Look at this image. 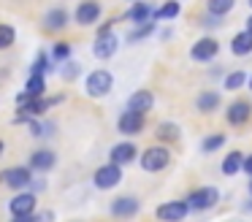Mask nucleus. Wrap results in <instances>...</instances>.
<instances>
[{
  "instance_id": "c9c22d12",
  "label": "nucleus",
  "mask_w": 252,
  "mask_h": 222,
  "mask_svg": "<svg viewBox=\"0 0 252 222\" xmlns=\"http://www.w3.org/2000/svg\"><path fill=\"white\" fill-rule=\"evenodd\" d=\"M0 155H3V141H0Z\"/></svg>"
},
{
  "instance_id": "9d476101",
  "label": "nucleus",
  "mask_w": 252,
  "mask_h": 222,
  "mask_svg": "<svg viewBox=\"0 0 252 222\" xmlns=\"http://www.w3.org/2000/svg\"><path fill=\"white\" fill-rule=\"evenodd\" d=\"M109 157H111V162H114V165L122 168V165H127V162H133L138 157V146L130 144V141H120V144L111 146Z\"/></svg>"
},
{
  "instance_id": "7ed1b4c3",
  "label": "nucleus",
  "mask_w": 252,
  "mask_h": 222,
  "mask_svg": "<svg viewBox=\"0 0 252 222\" xmlns=\"http://www.w3.org/2000/svg\"><path fill=\"white\" fill-rule=\"evenodd\" d=\"M30 182H33V171H30L28 165H14V168L0 171V184H6V187L17 190V192L28 190Z\"/></svg>"
},
{
  "instance_id": "6e6552de",
  "label": "nucleus",
  "mask_w": 252,
  "mask_h": 222,
  "mask_svg": "<svg viewBox=\"0 0 252 222\" xmlns=\"http://www.w3.org/2000/svg\"><path fill=\"white\" fill-rule=\"evenodd\" d=\"M35 203H38V198H35L30 190H22V192H17L11 200H8V211H11V217L35 214Z\"/></svg>"
},
{
  "instance_id": "f704fd0d",
  "label": "nucleus",
  "mask_w": 252,
  "mask_h": 222,
  "mask_svg": "<svg viewBox=\"0 0 252 222\" xmlns=\"http://www.w3.org/2000/svg\"><path fill=\"white\" fill-rule=\"evenodd\" d=\"M247 84H250V87H252V76H250V79H247Z\"/></svg>"
},
{
  "instance_id": "c85d7f7f",
  "label": "nucleus",
  "mask_w": 252,
  "mask_h": 222,
  "mask_svg": "<svg viewBox=\"0 0 252 222\" xmlns=\"http://www.w3.org/2000/svg\"><path fill=\"white\" fill-rule=\"evenodd\" d=\"M71 43H65V41H60V43H55V46H52V57L55 60H68L71 57Z\"/></svg>"
},
{
  "instance_id": "412c9836",
  "label": "nucleus",
  "mask_w": 252,
  "mask_h": 222,
  "mask_svg": "<svg viewBox=\"0 0 252 222\" xmlns=\"http://www.w3.org/2000/svg\"><path fill=\"white\" fill-rule=\"evenodd\" d=\"M155 135L158 138H163V141H179L182 138V130H179V125H171V122H160L158 127H155Z\"/></svg>"
},
{
  "instance_id": "f257e3e1",
  "label": "nucleus",
  "mask_w": 252,
  "mask_h": 222,
  "mask_svg": "<svg viewBox=\"0 0 252 222\" xmlns=\"http://www.w3.org/2000/svg\"><path fill=\"white\" fill-rule=\"evenodd\" d=\"M138 162H141V168L147 173H158V171H163V168H168L171 149H168V146L155 144V146H149V149L138 152Z\"/></svg>"
},
{
  "instance_id": "4be33fe9",
  "label": "nucleus",
  "mask_w": 252,
  "mask_h": 222,
  "mask_svg": "<svg viewBox=\"0 0 252 222\" xmlns=\"http://www.w3.org/2000/svg\"><path fill=\"white\" fill-rule=\"evenodd\" d=\"M247 79H250V76L244 73V70H230L228 76H225V81H222V87L228 92H233V90H241V87L247 84Z\"/></svg>"
},
{
  "instance_id": "f8f14e48",
  "label": "nucleus",
  "mask_w": 252,
  "mask_h": 222,
  "mask_svg": "<svg viewBox=\"0 0 252 222\" xmlns=\"http://www.w3.org/2000/svg\"><path fill=\"white\" fill-rule=\"evenodd\" d=\"M144 125H147V117H144V114H133V111H125L120 119H117V127H120L122 135H136V133H141Z\"/></svg>"
},
{
  "instance_id": "a878e982",
  "label": "nucleus",
  "mask_w": 252,
  "mask_h": 222,
  "mask_svg": "<svg viewBox=\"0 0 252 222\" xmlns=\"http://www.w3.org/2000/svg\"><path fill=\"white\" fill-rule=\"evenodd\" d=\"M233 3L236 0H209L206 8H209V14H214V16H225L230 8H233Z\"/></svg>"
},
{
  "instance_id": "4c0bfd02",
  "label": "nucleus",
  "mask_w": 252,
  "mask_h": 222,
  "mask_svg": "<svg viewBox=\"0 0 252 222\" xmlns=\"http://www.w3.org/2000/svg\"><path fill=\"white\" fill-rule=\"evenodd\" d=\"M250 5H252V0H250Z\"/></svg>"
},
{
  "instance_id": "423d86ee",
  "label": "nucleus",
  "mask_w": 252,
  "mask_h": 222,
  "mask_svg": "<svg viewBox=\"0 0 252 222\" xmlns=\"http://www.w3.org/2000/svg\"><path fill=\"white\" fill-rule=\"evenodd\" d=\"M84 84H87V92L93 97H103V95H109L111 92V87H114V76L109 73V70H93V73L87 76V81H84Z\"/></svg>"
},
{
  "instance_id": "7c9ffc66",
  "label": "nucleus",
  "mask_w": 252,
  "mask_h": 222,
  "mask_svg": "<svg viewBox=\"0 0 252 222\" xmlns=\"http://www.w3.org/2000/svg\"><path fill=\"white\" fill-rule=\"evenodd\" d=\"M76 76H79V65L76 63H71V65H65V68H63V79L71 81V79H76Z\"/></svg>"
},
{
  "instance_id": "473e14b6",
  "label": "nucleus",
  "mask_w": 252,
  "mask_h": 222,
  "mask_svg": "<svg viewBox=\"0 0 252 222\" xmlns=\"http://www.w3.org/2000/svg\"><path fill=\"white\" fill-rule=\"evenodd\" d=\"M11 222H35V214H25V217H14Z\"/></svg>"
},
{
  "instance_id": "bb28decb",
  "label": "nucleus",
  "mask_w": 252,
  "mask_h": 222,
  "mask_svg": "<svg viewBox=\"0 0 252 222\" xmlns=\"http://www.w3.org/2000/svg\"><path fill=\"white\" fill-rule=\"evenodd\" d=\"M152 16L155 19H174V16H179V3H176V0H168L163 8L152 11Z\"/></svg>"
},
{
  "instance_id": "2eb2a0df",
  "label": "nucleus",
  "mask_w": 252,
  "mask_h": 222,
  "mask_svg": "<svg viewBox=\"0 0 252 222\" xmlns=\"http://www.w3.org/2000/svg\"><path fill=\"white\" fill-rule=\"evenodd\" d=\"M55 162H57L55 152L35 149L33 155H30V160H28V168H30V171H52V168H55Z\"/></svg>"
},
{
  "instance_id": "cd10ccee",
  "label": "nucleus",
  "mask_w": 252,
  "mask_h": 222,
  "mask_svg": "<svg viewBox=\"0 0 252 222\" xmlns=\"http://www.w3.org/2000/svg\"><path fill=\"white\" fill-rule=\"evenodd\" d=\"M14 41H17V30H14L11 25H0V52L8 49Z\"/></svg>"
},
{
  "instance_id": "20e7f679",
  "label": "nucleus",
  "mask_w": 252,
  "mask_h": 222,
  "mask_svg": "<svg viewBox=\"0 0 252 222\" xmlns=\"http://www.w3.org/2000/svg\"><path fill=\"white\" fill-rule=\"evenodd\" d=\"M138 211H141V200L133 198V195H120V198H114L109 206V214L114 217V220H130Z\"/></svg>"
},
{
  "instance_id": "39448f33",
  "label": "nucleus",
  "mask_w": 252,
  "mask_h": 222,
  "mask_svg": "<svg viewBox=\"0 0 252 222\" xmlns=\"http://www.w3.org/2000/svg\"><path fill=\"white\" fill-rule=\"evenodd\" d=\"M120 182H122V168L114 165V162H106L93 173V184L98 190H114Z\"/></svg>"
},
{
  "instance_id": "72a5a7b5",
  "label": "nucleus",
  "mask_w": 252,
  "mask_h": 222,
  "mask_svg": "<svg viewBox=\"0 0 252 222\" xmlns=\"http://www.w3.org/2000/svg\"><path fill=\"white\" fill-rule=\"evenodd\" d=\"M247 32H252V16L247 19Z\"/></svg>"
},
{
  "instance_id": "393cba45",
  "label": "nucleus",
  "mask_w": 252,
  "mask_h": 222,
  "mask_svg": "<svg viewBox=\"0 0 252 222\" xmlns=\"http://www.w3.org/2000/svg\"><path fill=\"white\" fill-rule=\"evenodd\" d=\"M225 141H228V135H225V133H212V135H206V138H203L201 149L203 152H217V149H222Z\"/></svg>"
},
{
  "instance_id": "2f4dec72",
  "label": "nucleus",
  "mask_w": 252,
  "mask_h": 222,
  "mask_svg": "<svg viewBox=\"0 0 252 222\" xmlns=\"http://www.w3.org/2000/svg\"><path fill=\"white\" fill-rule=\"evenodd\" d=\"M241 171L250 173V176H252V155H247L244 160H241Z\"/></svg>"
},
{
  "instance_id": "4468645a",
  "label": "nucleus",
  "mask_w": 252,
  "mask_h": 222,
  "mask_svg": "<svg viewBox=\"0 0 252 222\" xmlns=\"http://www.w3.org/2000/svg\"><path fill=\"white\" fill-rule=\"evenodd\" d=\"M152 106H155V95L149 90H138L127 97V111H133V114H147Z\"/></svg>"
},
{
  "instance_id": "f3484780",
  "label": "nucleus",
  "mask_w": 252,
  "mask_h": 222,
  "mask_svg": "<svg viewBox=\"0 0 252 222\" xmlns=\"http://www.w3.org/2000/svg\"><path fill=\"white\" fill-rule=\"evenodd\" d=\"M230 52H233L236 57H247V54H252V32H247V30L236 32V35L230 38Z\"/></svg>"
},
{
  "instance_id": "dca6fc26",
  "label": "nucleus",
  "mask_w": 252,
  "mask_h": 222,
  "mask_svg": "<svg viewBox=\"0 0 252 222\" xmlns=\"http://www.w3.org/2000/svg\"><path fill=\"white\" fill-rule=\"evenodd\" d=\"M100 19V5L95 3V0H84V3H79L76 8V22L79 25H95V22Z\"/></svg>"
},
{
  "instance_id": "f03ea898",
  "label": "nucleus",
  "mask_w": 252,
  "mask_h": 222,
  "mask_svg": "<svg viewBox=\"0 0 252 222\" xmlns=\"http://www.w3.org/2000/svg\"><path fill=\"white\" fill-rule=\"evenodd\" d=\"M185 203L190 211H209L220 203V192L214 187H198L185 198Z\"/></svg>"
},
{
  "instance_id": "c756f323",
  "label": "nucleus",
  "mask_w": 252,
  "mask_h": 222,
  "mask_svg": "<svg viewBox=\"0 0 252 222\" xmlns=\"http://www.w3.org/2000/svg\"><path fill=\"white\" fill-rule=\"evenodd\" d=\"M152 30H155V27L149 25V22H144V25H138V30H133V32H130V41H133V43H136V41H141V38H147Z\"/></svg>"
},
{
  "instance_id": "5701e85b",
  "label": "nucleus",
  "mask_w": 252,
  "mask_h": 222,
  "mask_svg": "<svg viewBox=\"0 0 252 222\" xmlns=\"http://www.w3.org/2000/svg\"><path fill=\"white\" fill-rule=\"evenodd\" d=\"M149 16H152V5H147V3H133L130 11H127V19L138 22V25H144Z\"/></svg>"
},
{
  "instance_id": "a211bd4d",
  "label": "nucleus",
  "mask_w": 252,
  "mask_h": 222,
  "mask_svg": "<svg viewBox=\"0 0 252 222\" xmlns=\"http://www.w3.org/2000/svg\"><path fill=\"white\" fill-rule=\"evenodd\" d=\"M65 25H68V14L63 8H49V14L44 16V27H46V30H52V32L63 30Z\"/></svg>"
},
{
  "instance_id": "6ab92c4d",
  "label": "nucleus",
  "mask_w": 252,
  "mask_h": 222,
  "mask_svg": "<svg viewBox=\"0 0 252 222\" xmlns=\"http://www.w3.org/2000/svg\"><path fill=\"white\" fill-rule=\"evenodd\" d=\"M44 92H46V81H44V76L30 73V76H28V81H25V95H28V97H44Z\"/></svg>"
},
{
  "instance_id": "9b49d317",
  "label": "nucleus",
  "mask_w": 252,
  "mask_h": 222,
  "mask_svg": "<svg viewBox=\"0 0 252 222\" xmlns=\"http://www.w3.org/2000/svg\"><path fill=\"white\" fill-rule=\"evenodd\" d=\"M250 117H252V103L250 100H233L228 106V111H225V119H228V125H233V127H241Z\"/></svg>"
},
{
  "instance_id": "b1692460",
  "label": "nucleus",
  "mask_w": 252,
  "mask_h": 222,
  "mask_svg": "<svg viewBox=\"0 0 252 222\" xmlns=\"http://www.w3.org/2000/svg\"><path fill=\"white\" fill-rule=\"evenodd\" d=\"M195 106H198V111H214V108L220 106V95L217 92H201L198 95V100H195Z\"/></svg>"
},
{
  "instance_id": "aec40b11",
  "label": "nucleus",
  "mask_w": 252,
  "mask_h": 222,
  "mask_svg": "<svg viewBox=\"0 0 252 222\" xmlns=\"http://www.w3.org/2000/svg\"><path fill=\"white\" fill-rule=\"evenodd\" d=\"M241 160H244L241 152H228L225 160H222V173H225V176H236V173L241 171Z\"/></svg>"
},
{
  "instance_id": "1a4fd4ad",
  "label": "nucleus",
  "mask_w": 252,
  "mask_h": 222,
  "mask_svg": "<svg viewBox=\"0 0 252 222\" xmlns=\"http://www.w3.org/2000/svg\"><path fill=\"white\" fill-rule=\"evenodd\" d=\"M217 52H220V43H217V38H201V41H195L192 43V49H190V57L195 60V63H212L214 57H217Z\"/></svg>"
},
{
  "instance_id": "0eeeda50",
  "label": "nucleus",
  "mask_w": 252,
  "mask_h": 222,
  "mask_svg": "<svg viewBox=\"0 0 252 222\" xmlns=\"http://www.w3.org/2000/svg\"><path fill=\"white\" fill-rule=\"evenodd\" d=\"M187 214H190V209H187L185 200H165L155 209V217L160 222H182Z\"/></svg>"
},
{
  "instance_id": "e433bc0d",
  "label": "nucleus",
  "mask_w": 252,
  "mask_h": 222,
  "mask_svg": "<svg viewBox=\"0 0 252 222\" xmlns=\"http://www.w3.org/2000/svg\"><path fill=\"white\" fill-rule=\"evenodd\" d=\"M250 195H252V182H250Z\"/></svg>"
},
{
  "instance_id": "ddd939ff",
  "label": "nucleus",
  "mask_w": 252,
  "mask_h": 222,
  "mask_svg": "<svg viewBox=\"0 0 252 222\" xmlns=\"http://www.w3.org/2000/svg\"><path fill=\"white\" fill-rule=\"evenodd\" d=\"M117 49H120L117 35H114V32H106V35H98V38H95L93 52H95V57H98V60H109V57H114Z\"/></svg>"
}]
</instances>
